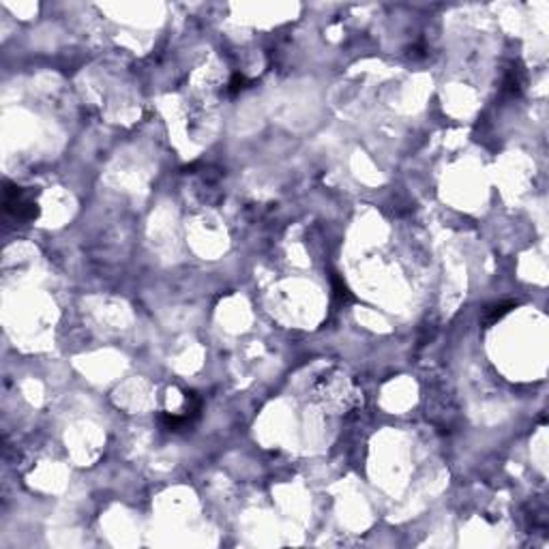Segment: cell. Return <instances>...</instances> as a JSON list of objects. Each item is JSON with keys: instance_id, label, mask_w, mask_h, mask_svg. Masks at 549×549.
Returning a JSON list of instances; mask_svg holds the SVG:
<instances>
[{"instance_id": "cell-3", "label": "cell", "mask_w": 549, "mask_h": 549, "mask_svg": "<svg viewBox=\"0 0 549 549\" xmlns=\"http://www.w3.org/2000/svg\"><path fill=\"white\" fill-rule=\"evenodd\" d=\"M331 279H333V290H335V296H337V299L341 301V303H344V301H348V299H350V292H348V285L344 283V279H341V277H337V274H333Z\"/></svg>"}, {"instance_id": "cell-2", "label": "cell", "mask_w": 549, "mask_h": 549, "mask_svg": "<svg viewBox=\"0 0 549 549\" xmlns=\"http://www.w3.org/2000/svg\"><path fill=\"white\" fill-rule=\"evenodd\" d=\"M515 307V303H500V305H496V307H491V309L487 311V317H485V322L487 324H491V322H496V320H500V317L504 315V313H509L511 309Z\"/></svg>"}, {"instance_id": "cell-1", "label": "cell", "mask_w": 549, "mask_h": 549, "mask_svg": "<svg viewBox=\"0 0 549 549\" xmlns=\"http://www.w3.org/2000/svg\"><path fill=\"white\" fill-rule=\"evenodd\" d=\"M5 213L19 223H28L39 215V206L35 202V193L24 187L5 182Z\"/></svg>"}, {"instance_id": "cell-4", "label": "cell", "mask_w": 549, "mask_h": 549, "mask_svg": "<svg viewBox=\"0 0 549 549\" xmlns=\"http://www.w3.org/2000/svg\"><path fill=\"white\" fill-rule=\"evenodd\" d=\"M245 84H247V80L243 78V75H234L232 82H230V88H227V90H230V95H236V93H240V90L245 88Z\"/></svg>"}]
</instances>
